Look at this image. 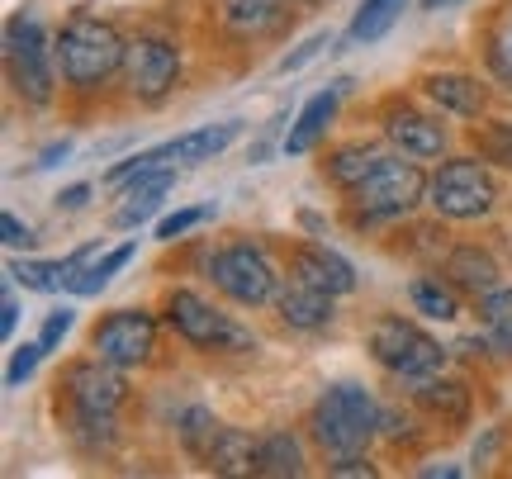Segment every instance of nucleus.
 I'll list each match as a JSON object with an SVG mask.
<instances>
[{
    "mask_svg": "<svg viewBox=\"0 0 512 479\" xmlns=\"http://www.w3.org/2000/svg\"><path fill=\"white\" fill-rule=\"evenodd\" d=\"M413 399H418L427 413L446 418V423H465V418H470V389L456 385V380H432V375H422V380H413Z\"/></svg>",
    "mask_w": 512,
    "mask_h": 479,
    "instance_id": "obj_21",
    "label": "nucleus"
},
{
    "mask_svg": "<svg viewBox=\"0 0 512 479\" xmlns=\"http://www.w3.org/2000/svg\"><path fill=\"white\" fill-rule=\"evenodd\" d=\"M0 233H5L10 247H34V228H29V223H19L15 214H5V219H0Z\"/></svg>",
    "mask_w": 512,
    "mask_h": 479,
    "instance_id": "obj_35",
    "label": "nucleus"
},
{
    "mask_svg": "<svg viewBox=\"0 0 512 479\" xmlns=\"http://www.w3.org/2000/svg\"><path fill=\"white\" fill-rule=\"evenodd\" d=\"M484 328H489L498 351H512V290L484 295Z\"/></svg>",
    "mask_w": 512,
    "mask_h": 479,
    "instance_id": "obj_29",
    "label": "nucleus"
},
{
    "mask_svg": "<svg viewBox=\"0 0 512 479\" xmlns=\"http://www.w3.org/2000/svg\"><path fill=\"white\" fill-rule=\"evenodd\" d=\"M124 81L143 105H157V100H166V95L176 91V81H181V53H176L166 38H152V34L133 38L124 53Z\"/></svg>",
    "mask_w": 512,
    "mask_h": 479,
    "instance_id": "obj_8",
    "label": "nucleus"
},
{
    "mask_svg": "<svg viewBox=\"0 0 512 479\" xmlns=\"http://www.w3.org/2000/svg\"><path fill=\"white\" fill-rule=\"evenodd\" d=\"M67 152H72V143H53V148L38 157V166H57V157H67Z\"/></svg>",
    "mask_w": 512,
    "mask_h": 479,
    "instance_id": "obj_39",
    "label": "nucleus"
},
{
    "mask_svg": "<svg viewBox=\"0 0 512 479\" xmlns=\"http://www.w3.org/2000/svg\"><path fill=\"white\" fill-rule=\"evenodd\" d=\"M256 451H261V442H252L242 427H219L204 470H214V475H256Z\"/></svg>",
    "mask_w": 512,
    "mask_h": 479,
    "instance_id": "obj_20",
    "label": "nucleus"
},
{
    "mask_svg": "<svg viewBox=\"0 0 512 479\" xmlns=\"http://www.w3.org/2000/svg\"><path fill=\"white\" fill-rule=\"evenodd\" d=\"M451 5H460V0H422V10H427V15H437V10H451Z\"/></svg>",
    "mask_w": 512,
    "mask_h": 479,
    "instance_id": "obj_40",
    "label": "nucleus"
},
{
    "mask_svg": "<svg viewBox=\"0 0 512 479\" xmlns=\"http://www.w3.org/2000/svg\"><path fill=\"white\" fill-rule=\"evenodd\" d=\"M328 475H375V465L361 451H351V456H337V465H328Z\"/></svg>",
    "mask_w": 512,
    "mask_h": 479,
    "instance_id": "obj_36",
    "label": "nucleus"
},
{
    "mask_svg": "<svg viewBox=\"0 0 512 479\" xmlns=\"http://www.w3.org/2000/svg\"><path fill=\"white\" fill-rule=\"evenodd\" d=\"M5 57H10V81L29 105H48L57 91V53L43 38V24L34 15H15L5 29Z\"/></svg>",
    "mask_w": 512,
    "mask_h": 479,
    "instance_id": "obj_3",
    "label": "nucleus"
},
{
    "mask_svg": "<svg viewBox=\"0 0 512 479\" xmlns=\"http://www.w3.org/2000/svg\"><path fill=\"white\" fill-rule=\"evenodd\" d=\"M380 162H384V157L375 148H366V143H351V148H337L328 162H323V176H328L332 185H342V190H356V185L366 181Z\"/></svg>",
    "mask_w": 512,
    "mask_h": 479,
    "instance_id": "obj_23",
    "label": "nucleus"
},
{
    "mask_svg": "<svg viewBox=\"0 0 512 479\" xmlns=\"http://www.w3.org/2000/svg\"><path fill=\"white\" fill-rule=\"evenodd\" d=\"M275 309H280V318H285L290 328H304V332L328 328L332 318H337L328 290H318V285H309V280H299V276L275 295Z\"/></svg>",
    "mask_w": 512,
    "mask_h": 479,
    "instance_id": "obj_13",
    "label": "nucleus"
},
{
    "mask_svg": "<svg viewBox=\"0 0 512 479\" xmlns=\"http://www.w3.org/2000/svg\"><path fill=\"white\" fill-rule=\"evenodd\" d=\"M91 257H95V247H81V252H72V257H62V261H15L10 276H15L24 290H34V295H57V290L72 285V276Z\"/></svg>",
    "mask_w": 512,
    "mask_h": 479,
    "instance_id": "obj_16",
    "label": "nucleus"
},
{
    "mask_svg": "<svg viewBox=\"0 0 512 479\" xmlns=\"http://www.w3.org/2000/svg\"><path fill=\"white\" fill-rule=\"evenodd\" d=\"M238 133H242V124H209V129L185 133V138H171V143H176V162H185V166L214 162Z\"/></svg>",
    "mask_w": 512,
    "mask_h": 479,
    "instance_id": "obj_24",
    "label": "nucleus"
},
{
    "mask_svg": "<svg viewBox=\"0 0 512 479\" xmlns=\"http://www.w3.org/2000/svg\"><path fill=\"white\" fill-rule=\"evenodd\" d=\"M171 185H176V176L171 171H147V176H138V181L128 185V195H124V209L114 214V228H138L143 219H152L157 214V204L171 195Z\"/></svg>",
    "mask_w": 512,
    "mask_h": 479,
    "instance_id": "obj_19",
    "label": "nucleus"
},
{
    "mask_svg": "<svg viewBox=\"0 0 512 479\" xmlns=\"http://www.w3.org/2000/svg\"><path fill=\"white\" fill-rule=\"evenodd\" d=\"M370 356L384 370L403 375V380H422V375H437L441 370V342L399 314L375 318V328H370Z\"/></svg>",
    "mask_w": 512,
    "mask_h": 479,
    "instance_id": "obj_4",
    "label": "nucleus"
},
{
    "mask_svg": "<svg viewBox=\"0 0 512 479\" xmlns=\"http://www.w3.org/2000/svg\"><path fill=\"white\" fill-rule=\"evenodd\" d=\"M427 195H432V209L446 219H484L498 200V185L475 157H456V162H441Z\"/></svg>",
    "mask_w": 512,
    "mask_h": 479,
    "instance_id": "obj_6",
    "label": "nucleus"
},
{
    "mask_svg": "<svg viewBox=\"0 0 512 479\" xmlns=\"http://www.w3.org/2000/svg\"><path fill=\"white\" fill-rule=\"evenodd\" d=\"M323 48H328V34L304 38V43H299V48H294L290 57H280V72H299V67H304V62H313V57L323 53Z\"/></svg>",
    "mask_w": 512,
    "mask_h": 479,
    "instance_id": "obj_34",
    "label": "nucleus"
},
{
    "mask_svg": "<svg viewBox=\"0 0 512 479\" xmlns=\"http://www.w3.org/2000/svg\"><path fill=\"white\" fill-rule=\"evenodd\" d=\"M290 271L299 280L318 285V290H328V295H351V290H356V271H351V261L337 257V252L323 247V242H304V247H294Z\"/></svg>",
    "mask_w": 512,
    "mask_h": 479,
    "instance_id": "obj_12",
    "label": "nucleus"
},
{
    "mask_svg": "<svg viewBox=\"0 0 512 479\" xmlns=\"http://www.w3.org/2000/svg\"><path fill=\"white\" fill-rule=\"evenodd\" d=\"M413 304H418V314H427V318H441V323H451V318L460 314V304H456V295L446 290V285H437V280H413Z\"/></svg>",
    "mask_w": 512,
    "mask_h": 479,
    "instance_id": "obj_28",
    "label": "nucleus"
},
{
    "mask_svg": "<svg viewBox=\"0 0 512 479\" xmlns=\"http://www.w3.org/2000/svg\"><path fill=\"white\" fill-rule=\"evenodd\" d=\"M446 280H451V290L460 295H494L498 290V261L489 252H479V247H456L451 257H446Z\"/></svg>",
    "mask_w": 512,
    "mask_h": 479,
    "instance_id": "obj_18",
    "label": "nucleus"
},
{
    "mask_svg": "<svg viewBox=\"0 0 512 479\" xmlns=\"http://www.w3.org/2000/svg\"><path fill=\"white\" fill-rule=\"evenodd\" d=\"M479 152H484V162L512 166V119L484 124V133H479Z\"/></svg>",
    "mask_w": 512,
    "mask_h": 479,
    "instance_id": "obj_30",
    "label": "nucleus"
},
{
    "mask_svg": "<svg viewBox=\"0 0 512 479\" xmlns=\"http://www.w3.org/2000/svg\"><path fill=\"white\" fill-rule=\"evenodd\" d=\"M91 347L100 361H110L119 370L143 366L147 356H152V347H157V323L143 309H119V314H110L91 332Z\"/></svg>",
    "mask_w": 512,
    "mask_h": 479,
    "instance_id": "obj_10",
    "label": "nucleus"
},
{
    "mask_svg": "<svg viewBox=\"0 0 512 479\" xmlns=\"http://www.w3.org/2000/svg\"><path fill=\"white\" fill-rule=\"evenodd\" d=\"M67 399H72V413H95V418H114V408L124 404V380H119V366L110 361H76L67 370Z\"/></svg>",
    "mask_w": 512,
    "mask_h": 479,
    "instance_id": "obj_11",
    "label": "nucleus"
},
{
    "mask_svg": "<svg viewBox=\"0 0 512 479\" xmlns=\"http://www.w3.org/2000/svg\"><path fill=\"white\" fill-rule=\"evenodd\" d=\"M15 323H19V304H15V299H5V304H0V332L10 337V332H15Z\"/></svg>",
    "mask_w": 512,
    "mask_h": 479,
    "instance_id": "obj_37",
    "label": "nucleus"
},
{
    "mask_svg": "<svg viewBox=\"0 0 512 479\" xmlns=\"http://www.w3.org/2000/svg\"><path fill=\"white\" fill-rule=\"evenodd\" d=\"M214 214V204H200V209H176V214H166L162 223H157V238L171 242V238H181V233H190L195 223H204Z\"/></svg>",
    "mask_w": 512,
    "mask_h": 479,
    "instance_id": "obj_31",
    "label": "nucleus"
},
{
    "mask_svg": "<svg viewBox=\"0 0 512 479\" xmlns=\"http://www.w3.org/2000/svg\"><path fill=\"white\" fill-rule=\"evenodd\" d=\"M347 86L351 81H337L332 91H318L299 110V119H294V129H290V138H285V152L290 157H299V152H313V143L328 133V124H332V114H337V105H342V95H347Z\"/></svg>",
    "mask_w": 512,
    "mask_h": 479,
    "instance_id": "obj_15",
    "label": "nucleus"
},
{
    "mask_svg": "<svg viewBox=\"0 0 512 479\" xmlns=\"http://www.w3.org/2000/svg\"><path fill=\"white\" fill-rule=\"evenodd\" d=\"M403 5H408V0H366V5L356 10V19H351L347 38L351 43H375V38H384L394 29V19L403 15Z\"/></svg>",
    "mask_w": 512,
    "mask_h": 479,
    "instance_id": "obj_25",
    "label": "nucleus"
},
{
    "mask_svg": "<svg viewBox=\"0 0 512 479\" xmlns=\"http://www.w3.org/2000/svg\"><path fill=\"white\" fill-rule=\"evenodd\" d=\"M380 432V404L361 385H332L313 404V442L332 456L366 451V442Z\"/></svg>",
    "mask_w": 512,
    "mask_h": 479,
    "instance_id": "obj_2",
    "label": "nucleus"
},
{
    "mask_svg": "<svg viewBox=\"0 0 512 479\" xmlns=\"http://www.w3.org/2000/svg\"><path fill=\"white\" fill-rule=\"evenodd\" d=\"M214 437H219V423H214V413H209V408H190V413L181 418V442H185V451H190L195 461H209Z\"/></svg>",
    "mask_w": 512,
    "mask_h": 479,
    "instance_id": "obj_27",
    "label": "nucleus"
},
{
    "mask_svg": "<svg viewBox=\"0 0 512 479\" xmlns=\"http://www.w3.org/2000/svg\"><path fill=\"white\" fill-rule=\"evenodd\" d=\"M86 195H91V185H72V190H62L57 200L67 204V209H81V204H86Z\"/></svg>",
    "mask_w": 512,
    "mask_h": 479,
    "instance_id": "obj_38",
    "label": "nucleus"
},
{
    "mask_svg": "<svg viewBox=\"0 0 512 479\" xmlns=\"http://www.w3.org/2000/svg\"><path fill=\"white\" fill-rule=\"evenodd\" d=\"M256 475H271V479L304 475V451H299V442H294L290 432H271V437H261V451H256Z\"/></svg>",
    "mask_w": 512,
    "mask_h": 479,
    "instance_id": "obj_22",
    "label": "nucleus"
},
{
    "mask_svg": "<svg viewBox=\"0 0 512 479\" xmlns=\"http://www.w3.org/2000/svg\"><path fill=\"white\" fill-rule=\"evenodd\" d=\"M209 276H214V285L233 304H247V309H256V304H266L275 295L271 261L261 257V247H252V242H233L228 252H219L214 266H209Z\"/></svg>",
    "mask_w": 512,
    "mask_h": 479,
    "instance_id": "obj_9",
    "label": "nucleus"
},
{
    "mask_svg": "<svg viewBox=\"0 0 512 479\" xmlns=\"http://www.w3.org/2000/svg\"><path fill=\"white\" fill-rule=\"evenodd\" d=\"M351 204L361 219H399L413 204L427 195V176H422L418 162H403V157H384L366 181L347 190Z\"/></svg>",
    "mask_w": 512,
    "mask_h": 479,
    "instance_id": "obj_5",
    "label": "nucleus"
},
{
    "mask_svg": "<svg viewBox=\"0 0 512 479\" xmlns=\"http://www.w3.org/2000/svg\"><path fill=\"white\" fill-rule=\"evenodd\" d=\"M166 323L181 332L190 347H204V351H247L252 347V337L238 328V323H228L223 314H214L200 295H190V290H176V295L166 299Z\"/></svg>",
    "mask_w": 512,
    "mask_h": 479,
    "instance_id": "obj_7",
    "label": "nucleus"
},
{
    "mask_svg": "<svg viewBox=\"0 0 512 479\" xmlns=\"http://www.w3.org/2000/svg\"><path fill=\"white\" fill-rule=\"evenodd\" d=\"M384 133H389V143L399 152H408V157H441V152H446V129L418 110H389Z\"/></svg>",
    "mask_w": 512,
    "mask_h": 479,
    "instance_id": "obj_14",
    "label": "nucleus"
},
{
    "mask_svg": "<svg viewBox=\"0 0 512 479\" xmlns=\"http://www.w3.org/2000/svg\"><path fill=\"white\" fill-rule=\"evenodd\" d=\"M57 72L72 81L76 91H95L105 86L119 67H124V53L128 43L114 34V24L105 19H91V15H76L62 34H57Z\"/></svg>",
    "mask_w": 512,
    "mask_h": 479,
    "instance_id": "obj_1",
    "label": "nucleus"
},
{
    "mask_svg": "<svg viewBox=\"0 0 512 479\" xmlns=\"http://www.w3.org/2000/svg\"><path fill=\"white\" fill-rule=\"evenodd\" d=\"M38 356H43V342H24V347H15V356H10V370H5V385L19 389L29 375H34Z\"/></svg>",
    "mask_w": 512,
    "mask_h": 479,
    "instance_id": "obj_32",
    "label": "nucleus"
},
{
    "mask_svg": "<svg viewBox=\"0 0 512 479\" xmlns=\"http://www.w3.org/2000/svg\"><path fill=\"white\" fill-rule=\"evenodd\" d=\"M422 86H427V95L437 100L441 110L460 114V119H479V114H484V100H489L484 86H479L475 76H465V72H432Z\"/></svg>",
    "mask_w": 512,
    "mask_h": 479,
    "instance_id": "obj_17",
    "label": "nucleus"
},
{
    "mask_svg": "<svg viewBox=\"0 0 512 479\" xmlns=\"http://www.w3.org/2000/svg\"><path fill=\"white\" fill-rule=\"evenodd\" d=\"M72 323H76V314L72 309H53V314L43 318V332H38V342H43V351H57V342L72 332Z\"/></svg>",
    "mask_w": 512,
    "mask_h": 479,
    "instance_id": "obj_33",
    "label": "nucleus"
},
{
    "mask_svg": "<svg viewBox=\"0 0 512 479\" xmlns=\"http://www.w3.org/2000/svg\"><path fill=\"white\" fill-rule=\"evenodd\" d=\"M133 252H138V242H124V247H114L110 257H100V261H95V266L86 261V266H81V271L72 276V285H67V290H72V295H81V299H86V295H100V290L110 285L114 271L133 261Z\"/></svg>",
    "mask_w": 512,
    "mask_h": 479,
    "instance_id": "obj_26",
    "label": "nucleus"
}]
</instances>
